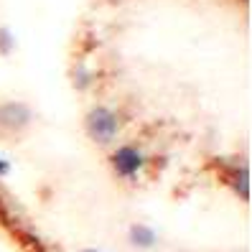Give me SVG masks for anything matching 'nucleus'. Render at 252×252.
<instances>
[{"label": "nucleus", "instance_id": "obj_7", "mask_svg": "<svg viewBox=\"0 0 252 252\" xmlns=\"http://www.w3.org/2000/svg\"><path fill=\"white\" fill-rule=\"evenodd\" d=\"M10 171H13V163H10L5 156H0V179H5Z\"/></svg>", "mask_w": 252, "mask_h": 252}, {"label": "nucleus", "instance_id": "obj_3", "mask_svg": "<svg viewBox=\"0 0 252 252\" xmlns=\"http://www.w3.org/2000/svg\"><path fill=\"white\" fill-rule=\"evenodd\" d=\"M221 179L224 184L232 189V194L240 199V201H250V191H252V181H250V163L245 160H227L221 158Z\"/></svg>", "mask_w": 252, "mask_h": 252}, {"label": "nucleus", "instance_id": "obj_5", "mask_svg": "<svg viewBox=\"0 0 252 252\" xmlns=\"http://www.w3.org/2000/svg\"><path fill=\"white\" fill-rule=\"evenodd\" d=\"M127 242H130V247H135V250H140V252H148V250L158 247L160 237H158V232H156L151 224L135 221V224L127 227Z\"/></svg>", "mask_w": 252, "mask_h": 252}, {"label": "nucleus", "instance_id": "obj_6", "mask_svg": "<svg viewBox=\"0 0 252 252\" xmlns=\"http://www.w3.org/2000/svg\"><path fill=\"white\" fill-rule=\"evenodd\" d=\"M13 46H16V41H13L10 31L8 28H0V54H10Z\"/></svg>", "mask_w": 252, "mask_h": 252}, {"label": "nucleus", "instance_id": "obj_2", "mask_svg": "<svg viewBox=\"0 0 252 252\" xmlns=\"http://www.w3.org/2000/svg\"><path fill=\"white\" fill-rule=\"evenodd\" d=\"M84 132L97 148H112L123 135V115L110 105H94L84 115Z\"/></svg>", "mask_w": 252, "mask_h": 252}, {"label": "nucleus", "instance_id": "obj_4", "mask_svg": "<svg viewBox=\"0 0 252 252\" xmlns=\"http://www.w3.org/2000/svg\"><path fill=\"white\" fill-rule=\"evenodd\" d=\"M31 123H33V110L23 105V102L10 99L0 105V132L16 135V132H23Z\"/></svg>", "mask_w": 252, "mask_h": 252}, {"label": "nucleus", "instance_id": "obj_1", "mask_svg": "<svg viewBox=\"0 0 252 252\" xmlns=\"http://www.w3.org/2000/svg\"><path fill=\"white\" fill-rule=\"evenodd\" d=\"M107 160H110L112 176L123 184H138L151 171V153L140 143H132V140L112 145Z\"/></svg>", "mask_w": 252, "mask_h": 252}, {"label": "nucleus", "instance_id": "obj_8", "mask_svg": "<svg viewBox=\"0 0 252 252\" xmlns=\"http://www.w3.org/2000/svg\"><path fill=\"white\" fill-rule=\"evenodd\" d=\"M79 252H105V250H99V247H82Z\"/></svg>", "mask_w": 252, "mask_h": 252}]
</instances>
